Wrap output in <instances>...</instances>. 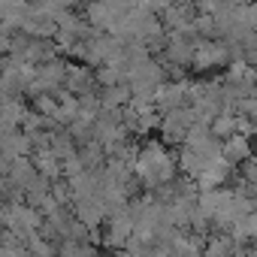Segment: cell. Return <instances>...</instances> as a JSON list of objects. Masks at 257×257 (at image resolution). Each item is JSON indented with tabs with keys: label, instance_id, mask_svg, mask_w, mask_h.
Here are the masks:
<instances>
[{
	"label": "cell",
	"instance_id": "obj_1",
	"mask_svg": "<svg viewBox=\"0 0 257 257\" xmlns=\"http://www.w3.org/2000/svg\"><path fill=\"white\" fill-rule=\"evenodd\" d=\"M224 155H227V158H233V164H236V158H248V140L233 134V140L224 146Z\"/></svg>",
	"mask_w": 257,
	"mask_h": 257
}]
</instances>
